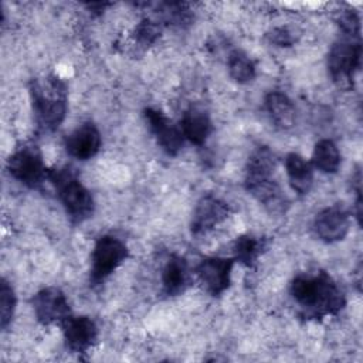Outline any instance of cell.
<instances>
[{
  "mask_svg": "<svg viewBox=\"0 0 363 363\" xmlns=\"http://www.w3.org/2000/svg\"><path fill=\"white\" fill-rule=\"evenodd\" d=\"M143 116L162 150L169 156H176L184 142L182 130L160 109L147 106L143 109Z\"/></svg>",
  "mask_w": 363,
  "mask_h": 363,
  "instance_id": "cell-10",
  "label": "cell"
},
{
  "mask_svg": "<svg viewBox=\"0 0 363 363\" xmlns=\"http://www.w3.org/2000/svg\"><path fill=\"white\" fill-rule=\"evenodd\" d=\"M349 214L340 206H330L320 210L312 223L316 237L328 244L342 241L349 233Z\"/></svg>",
  "mask_w": 363,
  "mask_h": 363,
  "instance_id": "cell-12",
  "label": "cell"
},
{
  "mask_svg": "<svg viewBox=\"0 0 363 363\" xmlns=\"http://www.w3.org/2000/svg\"><path fill=\"white\" fill-rule=\"evenodd\" d=\"M289 294L306 319L336 316L346 305L345 292L325 271L296 275L291 281Z\"/></svg>",
  "mask_w": 363,
  "mask_h": 363,
  "instance_id": "cell-1",
  "label": "cell"
},
{
  "mask_svg": "<svg viewBox=\"0 0 363 363\" xmlns=\"http://www.w3.org/2000/svg\"><path fill=\"white\" fill-rule=\"evenodd\" d=\"M336 23L342 30L343 35L360 38V17L356 10L346 7L337 11Z\"/></svg>",
  "mask_w": 363,
  "mask_h": 363,
  "instance_id": "cell-26",
  "label": "cell"
},
{
  "mask_svg": "<svg viewBox=\"0 0 363 363\" xmlns=\"http://www.w3.org/2000/svg\"><path fill=\"white\" fill-rule=\"evenodd\" d=\"M16 294L13 286L3 278L1 279V285H0V312H1V319H0V325L1 329L6 330L9 328V325L13 320L14 316V311H16Z\"/></svg>",
  "mask_w": 363,
  "mask_h": 363,
  "instance_id": "cell-25",
  "label": "cell"
},
{
  "mask_svg": "<svg viewBox=\"0 0 363 363\" xmlns=\"http://www.w3.org/2000/svg\"><path fill=\"white\" fill-rule=\"evenodd\" d=\"M340 152L336 143L330 139H320L316 142L312 153L313 166L322 173H336L340 167Z\"/></svg>",
  "mask_w": 363,
  "mask_h": 363,
  "instance_id": "cell-20",
  "label": "cell"
},
{
  "mask_svg": "<svg viewBox=\"0 0 363 363\" xmlns=\"http://www.w3.org/2000/svg\"><path fill=\"white\" fill-rule=\"evenodd\" d=\"M180 130L183 136L193 145H204L213 130L208 113L199 106H190L182 116Z\"/></svg>",
  "mask_w": 363,
  "mask_h": 363,
  "instance_id": "cell-16",
  "label": "cell"
},
{
  "mask_svg": "<svg viewBox=\"0 0 363 363\" xmlns=\"http://www.w3.org/2000/svg\"><path fill=\"white\" fill-rule=\"evenodd\" d=\"M7 170L13 179L28 189H38L47 179V167L38 146L26 143L14 150L7 160Z\"/></svg>",
  "mask_w": 363,
  "mask_h": 363,
  "instance_id": "cell-5",
  "label": "cell"
},
{
  "mask_svg": "<svg viewBox=\"0 0 363 363\" xmlns=\"http://www.w3.org/2000/svg\"><path fill=\"white\" fill-rule=\"evenodd\" d=\"M277 167V157L267 146L257 147L248 157L245 166V177L272 176Z\"/></svg>",
  "mask_w": 363,
  "mask_h": 363,
  "instance_id": "cell-23",
  "label": "cell"
},
{
  "mask_svg": "<svg viewBox=\"0 0 363 363\" xmlns=\"http://www.w3.org/2000/svg\"><path fill=\"white\" fill-rule=\"evenodd\" d=\"M231 214L228 203L214 194H204L196 204L191 221L190 233L194 237L204 235L224 223Z\"/></svg>",
  "mask_w": 363,
  "mask_h": 363,
  "instance_id": "cell-7",
  "label": "cell"
},
{
  "mask_svg": "<svg viewBox=\"0 0 363 363\" xmlns=\"http://www.w3.org/2000/svg\"><path fill=\"white\" fill-rule=\"evenodd\" d=\"M31 303L37 320L44 326L52 323L61 325L71 316V308L65 294L55 286H47L38 291L33 296Z\"/></svg>",
  "mask_w": 363,
  "mask_h": 363,
  "instance_id": "cell-9",
  "label": "cell"
},
{
  "mask_svg": "<svg viewBox=\"0 0 363 363\" xmlns=\"http://www.w3.org/2000/svg\"><path fill=\"white\" fill-rule=\"evenodd\" d=\"M156 14L159 16V23L180 27L184 28L191 24L193 21V13L189 10V6L186 3L179 1H166L156 4Z\"/></svg>",
  "mask_w": 363,
  "mask_h": 363,
  "instance_id": "cell-21",
  "label": "cell"
},
{
  "mask_svg": "<svg viewBox=\"0 0 363 363\" xmlns=\"http://www.w3.org/2000/svg\"><path fill=\"white\" fill-rule=\"evenodd\" d=\"M362 62L360 38L343 35L335 41L328 52V72L339 86L349 89Z\"/></svg>",
  "mask_w": 363,
  "mask_h": 363,
  "instance_id": "cell-4",
  "label": "cell"
},
{
  "mask_svg": "<svg viewBox=\"0 0 363 363\" xmlns=\"http://www.w3.org/2000/svg\"><path fill=\"white\" fill-rule=\"evenodd\" d=\"M47 180L54 186L67 216L74 224H81L92 217L95 210L92 194L72 169L67 166L48 169Z\"/></svg>",
  "mask_w": 363,
  "mask_h": 363,
  "instance_id": "cell-3",
  "label": "cell"
},
{
  "mask_svg": "<svg viewBox=\"0 0 363 363\" xmlns=\"http://www.w3.org/2000/svg\"><path fill=\"white\" fill-rule=\"evenodd\" d=\"M285 170L289 184L295 193L305 196L311 191L313 184V170L311 164L298 153H288L285 156Z\"/></svg>",
  "mask_w": 363,
  "mask_h": 363,
  "instance_id": "cell-18",
  "label": "cell"
},
{
  "mask_svg": "<svg viewBox=\"0 0 363 363\" xmlns=\"http://www.w3.org/2000/svg\"><path fill=\"white\" fill-rule=\"evenodd\" d=\"M163 26L156 18H143L138 23L132 31V38L135 44L140 48L152 47L162 35Z\"/></svg>",
  "mask_w": 363,
  "mask_h": 363,
  "instance_id": "cell-24",
  "label": "cell"
},
{
  "mask_svg": "<svg viewBox=\"0 0 363 363\" xmlns=\"http://www.w3.org/2000/svg\"><path fill=\"white\" fill-rule=\"evenodd\" d=\"M35 123L43 132L57 130L65 119L68 91L65 82L54 75L33 78L28 85Z\"/></svg>",
  "mask_w": 363,
  "mask_h": 363,
  "instance_id": "cell-2",
  "label": "cell"
},
{
  "mask_svg": "<svg viewBox=\"0 0 363 363\" xmlns=\"http://www.w3.org/2000/svg\"><path fill=\"white\" fill-rule=\"evenodd\" d=\"M227 69L230 77L238 84H248L257 75V68L254 61L242 51L233 50L227 57Z\"/></svg>",
  "mask_w": 363,
  "mask_h": 363,
  "instance_id": "cell-22",
  "label": "cell"
},
{
  "mask_svg": "<svg viewBox=\"0 0 363 363\" xmlns=\"http://www.w3.org/2000/svg\"><path fill=\"white\" fill-rule=\"evenodd\" d=\"M245 190L271 214H285L289 208V200L282 191L281 186L272 176L245 177Z\"/></svg>",
  "mask_w": 363,
  "mask_h": 363,
  "instance_id": "cell-11",
  "label": "cell"
},
{
  "mask_svg": "<svg viewBox=\"0 0 363 363\" xmlns=\"http://www.w3.org/2000/svg\"><path fill=\"white\" fill-rule=\"evenodd\" d=\"M128 255V247L115 235L106 234L99 237L91 255L89 281L92 285L102 284L119 265H122Z\"/></svg>",
  "mask_w": 363,
  "mask_h": 363,
  "instance_id": "cell-6",
  "label": "cell"
},
{
  "mask_svg": "<svg viewBox=\"0 0 363 363\" xmlns=\"http://www.w3.org/2000/svg\"><path fill=\"white\" fill-rule=\"evenodd\" d=\"M267 250V240L250 234H244L235 238L233 251L234 259L241 262L242 265L251 268L255 265L258 258Z\"/></svg>",
  "mask_w": 363,
  "mask_h": 363,
  "instance_id": "cell-19",
  "label": "cell"
},
{
  "mask_svg": "<svg viewBox=\"0 0 363 363\" xmlns=\"http://www.w3.org/2000/svg\"><path fill=\"white\" fill-rule=\"evenodd\" d=\"M62 335L71 353L88 352L98 339V328L89 316H69L62 323Z\"/></svg>",
  "mask_w": 363,
  "mask_h": 363,
  "instance_id": "cell-13",
  "label": "cell"
},
{
  "mask_svg": "<svg viewBox=\"0 0 363 363\" xmlns=\"http://www.w3.org/2000/svg\"><path fill=\"white\" fill-rule=\"evenodd\" d=\"M190 284V271L186 258L180 255H170L162 271L163 292L167 296H177L183 294Z\"/></svg>",
  "mask_w": 363,
  "mask_h": 363,
  "instance_id": "cell-15",
  "label": "cell"
},
{
  "mask_svg": "<svg viewBox=\"0 0 363 363\" xmlns=\"http://www.w3.org/2000/svg\"><path fill=\"white\" fill-rule=\"evenodd\" d=\"M102 145L101 133L92 122H85L74 129L65 139V149L69 156L78 160L94 157Z\"/></svg>",
  "mask_w": 363,
  "mask_h": 363,
  "instance_id": "cell-14",
  "label": "cell"
},
{
  "mask_svg": "<svg viewBox=\"0 0 363 363\" xmlns=\"http://www.w3.org/2000/svg\"><path fill=\"white\" fill-rule=\"evenodd\" d=\"M234 258L206 257L196 267V275L207 294L220 296L231 284V271Z\"/></svg>",
  "mask_w": 363,
  "mask_h": 363,
  "instance_id": "cell-8",
  "label": "cell"
},
{
  "mask_svg": "<svg viewBox=\"0 0 363 363\" xmlns=\"http://www.w3.org/2000/svg\"><path fill=\"white\" fill-rule=\"evenodd\" d=\"M267 40L277 47H291L298 41V34L288 26H279L267 33Z\"/></svg>",
  "mask_w": 363,
  "mask_h": 363,
  "instance_id": "cell-27",
  "label": "cell"
},
{
  "mask_svg": "<svg viewBox=\"0 0 363 363\" xmlns=\"http://www.w3.org/2000/svg\"><path fill=\"white\" fill-rule=\"evenodd\" d=\"M265 109L271 122L278 129H289L295 125L296 109L291 98L281 91H271L265 96Z\"/></svg>",
  "mask_w": 363,
  "mask_h": 363,
  "instance_id": "cell-17",
  "label": "cell"
}]
</instances>
